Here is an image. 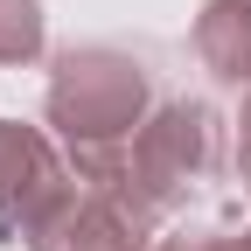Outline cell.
Wrapping results in <instances>:
<instances>
[{"label": "cell", "instance_id": "cell-1", "mask_svg": "<svg viewBox=\"0 0 251 251\" xmlns=\"http://www.w3.org/2000/svg\"><path fill=\"white\" fill-rule=\"evenodd\" d=\"M147 112H153V77H147L140 56L105 49V42H84V49L56 56L42 119L56 126V140H63V153H70L77 175L105 168L112 153L147 126Z\"/></svg>", "mask_w": 251, "mask_h": 251}, {"label": "cell", "instance_id": "cell-2", "mask_svg": "<svg viewBox=\"0 0 251 251\" xmlns=\"http://www.w3.org/2000/svg\"><path fill=\"white\" fill-rule=\"evenodd\" d=\"M216 147H224L216 112H209L202 98H168V105H153L147 126L112 153L105 168H91L84 181L119 188L140 216H153V224H161V216L188 209V196L216 175Z\"/></svg>", "mask_w": 251, "mask_h": 251}, {"label": "cell", "instance_id": "cell-3", "mask_svg": "<svg viewBox=\"0 0 251 251\" xmlns=\"http://www.w3.org/2000/svg\"><path fill=\"white\" fill-rule=\"evenodd\" d=\"M21 244L28 251H153V216H140L119 188L70 175V188L21 230Z\"/></svg>", "mask_w": 251, "mask_h": 251}, {"label": "cell", "instance_id": "cell-4", "mask_svg": "<svg viewBox=\"0 0 251 251\" xmlns=\"http://www.w3.org/2000/svg\"><path fill=\"white\" fill-rule=\"evenodd\" d=\"M70 161L56 153V140L42 126H21V119H0V237L21 244V230L70 188Z\"/></svg>", "mask_w": 251, "mask_h": 251}, {"label": "cell", "instance_id": "cell-5", "mask_svg": "<svg viewBox=\"0 0 251 251\" xmlns=\"http://www.w3.org/2000/svg\"><path fill=\"white\" fill-rule=\"evenodd\" d=\"M196 63L216 84H251V0H202L196 14Z\"/></svg>", "mask_w": 251, "mask_h": 251}, {"label": "cell", "instance_id": "cell-6", "mask_svg": "<svg viewBox=\"0 0 251 251\" xmlns=\"http://www.w3.org/2000/svg\"><path fill=\"white\" fill-rule=\"evenodd\" d=\"M49 42L42 0H0V63H35Z\"/></svg>", "mask_w": 251, "mask_h": 251}, {"label": "cell", "instance_id": "cell-7", "mask_svg": "<svg viewBox=\"0 0 251 251\" xmlns=\"http://www.w3.org/2000/svg\"><path fill=\"white\" fill-rule=\"evenodd\" d=\"M216 237H224V230H175V237H161L153 251H216Z\"/></svg>", "mask_w": 251, "mask_h": 251}, {"label": "cell", "instance_id": "cell-8", "mask_svg": "<svg viewBox=\"0 0 251 251\" xmlns=\"http://www.w3.org/2000/svg\"><path fill=\"white\" fill-rule=\"evenodd\" d=\"M237 188L251 196V140H237Z\"/></svg>", "mask_w": 251, "mask_h": 251}, {"label": "cell", "instance_id": "cell-9", "mask_svg": "<svg viewBox=\"0 0 251 251\" xmlns=\"http://www.w3.org/2000/svg\"><path fill=\"white\" fill-rule=\"evenodd\" d=\"M216 251H251V230H224V237H216Z\"/></svg>", "mask_w": 251, "mask_h": 251}, {"label": "cell", "instance_id": "cell-10", "mask_svg": "<svg viewBox=\"0 0 251 251\" xmlns=\"http://www.w3.org/2000/svg\"><path fill=\"white\" fill-rule=\"evenodd\" d=\"M237 140H251V84H244V105H237Z\"/></svg>", "mask_w": 251, "mask_h": 251}]
</instances>
